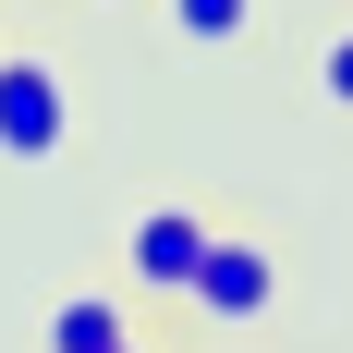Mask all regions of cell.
<instances>
[{"label":"cell","instance_id":"obj_1","mask_svg":"<svg viewBox=\"0 0 353 353\" xmlns=\"http://www.w3.org/2000/svg\"><path fill=\"white\" fill-rule=\"evenodd\" d=\"M73 146V85L61 61H0V159L12 171H49Z\"/></svg>","mask_w":353,"mask_h":353},{"label":"cell","instance_id":"obj_2","mask_svg":"<svg viewBox=\"0 0 353 353\" xmlns=\"http://www.w3.org/2000/svg\"><path fill=\"white\" fill-rule=\"evenodd\" d=\"M208 329H256L268 305H281V256L256 244V232H208V256H195V292H183Z\"/></svg>","mask_w":353,"mask_h":353},{"label":"cell","instance_id":"obj_3","mask_svg":"<svg viewBox=\"0 0 353 353\" xmlns=\"http://www.w3.org/2000/svg\"><path fill=\"white\" fill-rule=\"evenodd\" d=\"M195 256H208V219L195 208H146L134 232H122V268H134L146 292H171V305L195 292Z\"/></svg>","mask_w":353,"mask_h":353},{"label":"cell","instance_id":"obj_4","mask_svg":"<svg viewBox=\"0 0 353 353\" xmlns=\"http://www.w3.org/2000/svg\"><path fill=\"white\" fill-rule=\"evenodd\" d=\"M159 37H171L183 61H208V49H244V37H256V0H159Z\"/></svg>","mask_w":353,"mask_h":353},{"label":"cell","instance_id":"obj_5","mask_svg":"<svg viewBox=\"0 0 353 353\" xmlns=\"http://www.w3.org/2000/svg\"><path fill=\"white\" fill-rule=\"evenodd\" d=\"M49 353H134V317L110 292H61L49 305Z\"/></svg>","mask_w":353,"mask_h":353},{"label":"cell","instance_id":"obj_6","mask_svg":"<svg viewBox=\"0 0 353 353\" xmlns=\"http://www.w3.org/2000/svg\"><path fill=\"white\" fill-rule=\"evenodd\" d=\"M317 85H329V110H353V25L317 49Z\"/></svg>","mask_w":353,"mask_h":353},{"label":"cell","instance_id":"obj_7","mask_svg":"<svg viewBox=\"0 0 353 353\" xmlns=\"http://www.w3.org/2000/svg\"><path fill=\"white\" fill-rule=\"evenodd\" d=\"M134 353H146V341H134Z\"/></svg>","mask_w":353,"mask_h":353}]
</instances>
